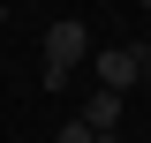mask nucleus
Wrapping results in <instances>:
<instances>
[{"instance_id":"obj_7","label":"nucleus","mask_w":151,"mask_h":143,"mask_svg":"<svg viewBox=\"0 0 151 143\" xmlns=\"http://www.w3.org/2000/svg\"><path fill=\"white\" fill-rule=\"evenodd\" d=\"M136 8H144V15H151V0H136Z\"/></svg>"},{"instance_id":"obj_5","label":"nucleus","mask_w":151,"mask_h":143,"mask_svg":"<svg viewBox=\"0 0 151 143\" xmlns=\"http://www.w3.org/2000/svg\"><path fill=\"white\" fill-rule=\"evenodd\" d=\"M98 143H121V128H98Z\"/></svg>"},{"instance_id":"obj_6","label":"nucleus","mask_w":151,"mask_h":143,"mask_svg":"<svg viewBox=\"0 0 151 143\" xmlns=\"http://www.w3.org/2000/svg\"><path fill=\"white\" fill-rule=\"evenodd\" d=\"M0 23H8V0H0Z\"/></svg>"},{"instance_id":"obj_2","label":"nucleus","mask_w":151,"mask_h":143,"mask_svg":"<svg viewBox=\"0 0 151 143\" xmlns=\"http://www.w3.org/2000/svg\"><path fill=\"white\" fill-rule=\"evenodd\" d=\"M91 68H98V83H106V90H136V83H151V53H144V45H106Z\"/></svg>"},{"instance_id":"obj_4","label":"nucleus","mask_w":151,"mask_h":143,"mask_svg":"<svg viewBox=\"0 0 151 143\" xmlns=\"http://www.w3.org/2000/svg\"><path fill=\"white\" fill-rule=\"evenodd\" d=\"M60 143H98V128H91V121H68V128H60Z\"/></svg>"},{"instance_id":"obj_3","label":"nucleus","mask_w":151,"mask_h":143,"mask_svg":"<svg viewBox=\"0 0 151 143\" xmlns=\"http://www.w3.org/2000/svg\"><path fill=\"white\" fill-rule=\"evenodd\" d=\"M121 106H129V98H121V90H106V83H98L91 98H83V113H76V121H91V128H121Z\"/></svg>"},{"instance_id":"obj_1","label":"nucleus","mask_w":151,"mask_h":143,"mask_svg":"<svg viewBox=\"0 0 151 143\" xmlns=\"http://www.w3.org/2000/svg\"><path fill=\"white\" fill-rule=\"evenodd\" d=\"M91 53V30H83V23H53V30H45V53H38V83L45 90H68V75H76V60Z\"/></svg>"}]
</instances>
